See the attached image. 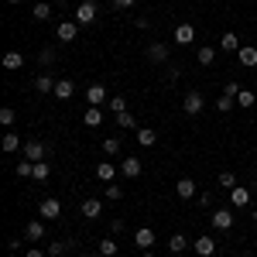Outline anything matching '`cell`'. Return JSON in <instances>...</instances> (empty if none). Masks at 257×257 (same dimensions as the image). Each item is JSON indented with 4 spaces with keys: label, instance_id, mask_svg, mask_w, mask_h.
Segmentation results:
<instances>
[{
    "label": "cell",
    "instance_id": "3",
    "mask_svg": "<svg viewBox=\"0 0 257 257\" xmlns=\"http://www.w3.org/2000/svg\"><path fill=\"white\" fill-rule=\"evenodd\" d=\"M76 35H79V21H59V28H55V38L59 41H76Z\"/></svg>",
    "mask_w": 257,
    "mask_h": 257
},
{
    "label": "cell",
    "instance_id": "26",
    "mask_svg": "<svg viewBox=\"0 0 257 257\" xmlns=\"http://www.w3.org/2000/svg\"><path fill=\"white\" fill-rule=\"evenodd\" d=\"M99 257H117L120 254V247H117V240H99Z\"/></svg>",
    "mask_w": 257,
    "mask_h": 257
},
{
    "label": "cell",
    "instance_id": "43",
    "mask_svg": "<svg viewBox=\"0 0 257 257\" xmlns=\"http://www.w3.org/2000/svg\"><path fill=\"white\" fill-rule=\"evenodd\" d=\"M7 250H11V254H18V250H21V240L11 237V240H7Z\"/></svg>",
    "mask_w": 257,
    "mask_h": 257
},
{
    "label": "cell",
    "instance_id": "14",
    "mask_svg": "<svg viewBox=\"0 0 257 257\" xmlns=\"http://www.w3.org/2000/svg\"><path fill=\"white\" fill-rule=\"evenodd\" d=\"M117 172H120V168L113 165V161H99V165H96V178H99V182H113Z\"/></svg>",
    "mask_w": 257,
    "mask_h": 257
},
{
    "label": "cell",
    "instance_id": "44",
    "mask_svg": "<svg viewBox=\"0 0 257 257\" xmlns=\"http://www.w3.org/2000/svg\"><path fill=\"white\" fill-rule=\"evenodd\" d=\"M24 257H48V250H41V247H31V250H28Z\"/></svg>",
    "mask_w": 257,
    "mask_h": 257
},
{
    "label": "cell",
    "instance_id": "25",
    "mask_svg": "<svg viewBox=\"0 0 257 257\" xmlns=\"http://www.w3.org/2000/svg\"><path fill=\"white\" fill-rule=\"evenodd\" d=\"M55 82L59 79H52V76H35V89L38 93H55Z\"/></svg>",
    "mask_w": 257,
    "mask_h": 257
},
{
    "label": "cell",
    "instance_id": "22",
    "mask_svg": "<svg viewBox=\"0 0 257 257\" xmlns=\"http://www.w3.org/2000/svg\"><path fill=\"white\" fill-rule=\"evenodd\" d=\"M219 48H223V52H240L243 45H240V38L233 35V31H226V35L219 38Z\"/></svg>",
    "mask_w": 257,
    "mask_h": 257
},
{
    "label": "cell",
    "instance_id": "5",
    "mask_svg": "<svg viewBox=\"0 0 257 257\" xmlns=\"http://www.w3.org/2000/svg\"><path fill=\"white\" fill-rule=\"evenodd\" d=\"M86 103H89V106H103V103H110L106 86H103V82H93V86L86 89Z\"/></svg>",
    "mask_w": 257,
    "mask_h": 257
},
{
    "label": "cell",
    "instance_id": "31",
    "mask_svg": "<svg viewBox=\"0 0 257 257\" xmlns=\"http://www.w3.org/2000/svg\"><path fill=\"white\" fill-rule=\"evenodd\" d=\"M31 14H35L38 21H48V18H52V4H48V0H41V4H35V11H31Z\"/></svg>",
    "mask_w": 257,
    "mask_h": 257
},
{
    "label": "cell",
    "instance_id": "13",
    "mask_svg": "<svg viewBox=\"0 0 257 257\" xmlns=\"http://www.w3.org/2000/svg\"><path fill=\"white\" fill-rule=\"evenodd\" d=\"M79 213L86 219H96V216H103V202H99V199H86V202L79 206Z\"/></svg>",
    "mask_w": 257,
    "mask_h": 257
},
{
    "label": "cell",
    "instance_id": "41",
    "mask_svg": "<svg viewBox=\"0 0 257 257\" xmlns=\"http://www.w3.org/2000/svg\"><path fill=\"white\" fill-rule=\"evenodd\" d=\"M223 93H226V96H233V99H237V96H240V82H226V86H223Z\"/></svg>",
    "mask_w": 257,
    "mask_h": 257
},
{
    "label": "cell",
    "instance_id": "28",
    "mask_svg": "<svg viewBox=\"0 0 257 257\" xmlns=\"http://www.w3.org/2000/svg\"><path fill=\"white\" fill-rule=\"evenodd\" d=\"M196 59H199V65H213V62H216V48H213V45H209V48H199Z\"/></svg>",
    "mask_w": 257,
    "mask_h": 257
},
{
    "label": "cell",
    "instance_id": "37",
    "mask_svg": "<svg viewBox=\"0 0 257 257\" xmlns=\"http://www.w3.org/2000/svg\"><path fill=\"white\" fill-rule=\"evenodd\" d=\"M106 106H110V110H113V117H117V113H123V110H127V99H123V96H110V103H106Z\"/></svg>",
    "mask_w": 257,
    "mask_h": 257
},
{
    "label": "cell",
    "instance_id": "19",
    "mask_svg": "<svg viewBox=\"0 0 257 257\" xmlns=\"http://www.w3.org/2000/svg\"><path fill=\"white\" fill-rule=\"evenodd\" d=\"M4 69H7V72L24 69V55H21V52H7V55H4Z\"/></svg>",
    "mask_w": 257,
    "mask_h": 257
},
{
    "label": "cell",
    "instance_id": "35",
    "mask_svg": "<svg viewBox=\"0 0 257 257\" xmlns=\"http://www.w3.org/2000/svg\"><path fill=\"white\" fill-rule=\"evenodd\" d=\"M233 106H237V99H233V96H226V93H223V96L216 99V110H219V113H230Z\"/></svg>",
    "mask_w": 257,
    "mask_h": 257
},
{
    "label": "cell",
    "instance_id": "34",
    "mask_svg": "<svg viewBox=\"0 0 257 257\" xmlns=\"http://www.w3.org/2000/svg\"><path fill=\"white\" fill-rule=\"evenodd\" d=\"M14 120H18V110H14V106H4V110H0V123H4V127H14Z\"/></svg>",
    "mask_w": 257,
    "mask_h": 257
},
{
    "label": "cell",
    "instance_id": "11",
    "mask_svg": "<svg viewBox=\"0 0 257 257\" xmlns=\"http://www.w3.org/2000/svg\"><path fill=\"white\" fill-rule=\"evenodd\" d=\"M230 202H233L237 209H247V206H250V189H243V185L230 189Z\"/></svg>",
    "mask_w": 257,
    "mask_h": 257
},
{
    "label": "cell",
    "instance_id": "15",
    "mask_svg": "<svg viewBox=\"0 0 257 257\" xmlns=\"http://www.w3.org/2000/svg\"><path fill=\"white\" fill-rule=\"evenodd\" d=\"M209 216H213V226H216V230H230V226H233V213H230V209H216V213H209Z\"/></svg>",
    "mask_w": 257,
    "mask_h": 257
},
{
    "label": "cell",
    "instance_id": "16",
    "mask_svg": "<svg viewBox=\"0 0 257 257\" xmlns=\"http://www.w3.org/2000/svg\"><path fill=\"white\" fill-rule=\"evenodd\" d=\"M175 196L178 199H192L196 196V182H192V178H178L175 182Z\"/></svg>",
    "mask_w": 257,
    "mask_h": 257
},
{
    "label": "cell",
    "instance_id": "42",
    "mask_svg": "<svg viewBox=\"0 0 257 257\" xmlns=\"http://www.w3.org/2000/svg\"><path fill=\"white\" fill-rule=\"evenodd\" d=\"M110 4H113V7H120V11H131L138 0H110Z\"/></svg>",
    "mask_w": 257,
    "mask_h": 257
},
{
    "label": "cell",
    "instance_id": "1",
    "mask_svg": "<svg viewBox=\"0 0 257 257\" xmlns=\"http://www.w3.org/2000/svg\"><path fill=\"white\" fill-rule=\"evenodd\" d=\"M96 14H99L96 4H93V0H82L79 7H76V21H79V28H89V24H96Z\"/></svg>",
    "mask_w": 257,
    "mask_h": 257
},
{
    "label": "cell",
    "instance_id": "23",
    "mask_svg": "<svg viewBox=\"0 0 257 257\" xmlns=\"http://www.w3.org/2000/svg\"><path fill=\"white\" fill-rule=\"evenodd\" d=\"M72 93H76V82H72V79H59V82H55V96H59V99H69Z\"/></svg>",
    "mask_w": 257,
    "mask_h": 257
},
{
    "label": "cell",
    "instance_id": "18",
    "mask_svg": "<svg viewBox=\"0 0 257 257\" xmlns=\"http://www.w3.org/2000/svg\"><path fill=\"white\" fill-rule=\"evenodd\" d=\"M138 144H141V148H155V144H158V131L141 127V131H138Z\"/></svg>",
    "mask_w": 257,
    "mask_h": 257
},
{
    "label": "cell",
    "instance_id": "45",
    "mask_svg": "<svg viewBox=\"0 0 257 257\" xmlns=\"http://www.w3.org/2000/svg\"><path fill=\"white\" fill-rule=\"evenodd\" d=\"M141 257H155V254H151V250H144V254H141Z\"/></svg>",
    "mask_w": 257,
    "mask_h": 257
},
{
    "label": "cell",
    "instance_id": "29",
    "mask_svg": "<svg viewBox=\"0 0 257 257\" xmlns=\"http://www.w3.org/2000/svg\"><path fill=\"white\" fill-rule=\"evenodd\" d=\"M254 103H257V96L250 93V89H240V96H237V106H240V110H250Z\"/></svg>",
    "mask_w": 257,
    "mask_h": 257
},
{
    "label": "cell",
    "instance_id": "12",
    "mask_svg": "<svg viewBox=\"0 0 257 257\" xmlns=\"http://www.w3.org/2000/svg\"><path fill=\"white\" fill-rule=\"evenodd\" d=\"M192 247H196L199 257H213V254H216V240H213V237H196Z\"/></svg>",
    "mask_w": 257,
    "mask_h": 257
},
{
    "label": "cell",
    "instance_id": "7",
    "mask_svg": "<svg viewBox=\"0 0 257 257\" xmlns=\"http://www.w3.org/2000/svg\"><path fill=\"white\" fill-rule=\"evenodd\" d=\"M134 243H138L141 250H151V247L158 243V237H155V230H151V226H141L138 233H134Z\"/></svg>",
    "mask_w": 257,
    "mask_h": 257
},
{
    "label": "cell",
    "instance_id": "27",
    "mask_svg": "<svg viewBox=\"0 0 257 257\" xmlns=\"http://www.w3.org/2000/svg\"><path fill=\"white\" fill-rule=\"evenodd\" d=\"M69 247H72V240H52L48 243V257H62Z\"/></svg>",
    "mask_w": 257,
    "mask_h": 257
},
{
    "label": "cell",
    "instance_id": "4",
    "mask_svg": "<svg viewBox=\"0 0 257 257\" xmlns=\"http://www.w3.org/2000/svg\"><path fill=\"white\" fill-rule=\"evenodd\" d=\"M38 216L48 219V223H52V219H59V216H62V202H59V199H41Z\"/></svg>",
    "mask_w": 257,
    "mask_h": 257
},
{
    "label": "cell",
    "instance_id": "48",
    "mask_svg": "<svg viewBox=\"0 0 257 257\" xmlns=\"http://www.w3.org/2000/svg\"><path fill=\"white\" fill-rule=\"evenodd\" d=\"M7 4H21V0H7Z\"/></svg>",
    "mask_w": 257,
    "mask_h": 257
},
{
    "label": "cell",
    "instance_id": "38",
    "mask_svg": "<svg viewBox=\"0 0 257 257\" xmlns=\"http://www.w3.org/2000/svg\"><path fill=\"white\" fill-rule=\"evenodd\" d=\"M219 185L223 189H237V175L233 172H219Z\"/></svg>",
    "mask_w": 257,
    "mask_h": 257
},
{
    "label": "cell",
    "instance_id": "32",
    "mask_svg": "<svg viewBox=\"0 0 257 257\" xmlns=\"http://www.w3.org/2000/svg\"><path fill=\"white\" fill-rule=\"evenodd\" d=\"M117 127H123V131L131 127V131H134V127H138V120H134V113H131V110H123V113H117Z\"/></svg>",
    "mask_w": 257,
    "mask_h": 257
},
{
    "label": "cell",
    "instance_id": "21",
    "mask_svg": "<svg viewBox=\"0 0 257 257\" xmlns=\"http://www.w3.org/2000/svg\"><path fill=\"white\" fill-rule=\"evenodd\" d=\"M24 240H45V223H41V219L28 223V226H24Z\"/></svg>",
    "mask_w": 257,
    "mask_h": 257
},
{
    "label": "cell",
    "instance_id": "49",
    "mask_svg": "<svg viewBox=\"0 0 257 257\" xmlns=\"http://www.w3.org/2000/svg\"><path fill=\"white\" fill-rule=\"evenodd\" d=\"M79 257H93V254H79Z\"/></svg>",
    "mask_w": 257,
    "mask_h": 257
},
{
    "label": "cell",
    "instance_id": "30",
    "mask_svg": "<svg viewBox=\"0 0 257 257\" xmlns=\"http://www.w3.org/2000/svg\"><path fill=\"white\" fill-rule=\"evenodd\" d=\"M48 175H52V165H48V161H35V175L31 178H35V182H45Z\"/></svg>",
    "mask_w": 257,
    "mask_h": 257
},
{
    "label": "cell",
    "instance_id": "9",
    "mask_svg": "<svg viewBox=\"0 0 257 257\" xmlns=\"http://www.w3.org/2000/svg\"><path fill=\"white\" fill-rule=\"evenodd\" d=\"M148 62H155V65L168 62V45H161V41H151V45H148Z\"/></svg>",
    "mask_w": 257,
    "mask_h": 257
},
{
    "label": "cell",
    "instance_id": "39",
    "mask_svg": "<svg viewBox=\"0 0 257 257\" xmlns=\"http://www.w3.org/2000/svg\"><path fill=\"white\" fill-rule=\"evenodd\" d=\"M38 62H41V65H52V62H55V52H52V48H41V52H38Z\"/></svg>",
    "mask_w": 257,
    "mask_h": 257
},
{
    "label": "cell",
    "instance_id": "20",
    "mask_svg": "<svg viewBox=\"0 0 257 257\" xmlns=\"http://www.w3.org/2000/svg\"><path fill=\"white\" fill-rule=\"evenodd\" d=\"M82 123H86V127H99V123H103V110H99V106H86Z\"/></svg>",
    "mask_w": 257,
    "mask_h": 257
},
{
    "label": "cell",
    "instance_id": "17",
    "mask_svg": "<svg viewBox=\"0 0 257 257\" xmlns=\"http://www.w3.org/2000/svg\"><path fill=\"white\" fill-rule=\"evenodd\" d=\"M237 59H240V65H243V69H254V65H257V48L243 45V48L237 52Z\"/></svg>",
    "mask_w": 257,
    "mask_h": 257
},
{
    "label": "cell",
    "instance_id": "24",
    "mask_svg": "<svg viewBox=\"0 0 257 257\" xmlns=\"http://www.w3.org/2000/svg\"><path fill=\"white\" fill-rule=\"evenodd\" d=\"M0 148H4L7 155H11V151H21V138L14 134V131H7V134H4V141H0Z\"/></svg>",
    "mask_w": 257,
    "mask_h": 257
},
{
    "label": "cell",
    "instance_id": "36",
    "mask_svg": "<svg viewBox=\"0 0 257 257\" xmlns=\"http://www.w3.org/2000/svg\"><path fill=\"white\" fill-rule=\"evenodd\" d=\"M103 155H110V158L120 155V138H106L103 141Z\"/></svg>",
    "mask_w": 257,
    "mask_h": 257
},
{
    "label": "cell",
    "instance_id": "50",
    "mask_svg": "<svg viewBox=\"0 0 257 257\" xmlns=\"http://www.w3.org/2000/svg\"><path fill=\"white\" fill-rule=\"evenodd\" d=\"M172 257H185V254H172Z\"/></svg>",
    "mask_w": 257,
    "mask_h": 257
},
{
    "label": "cell",
    "instance_id": "40",
    "mask_svg": "<svg viewBox=\"0 0 257 257\" xmlns=\"http://www.w3.org/2000/svg\"><path fill=\"white\" fill-rule=\"evenodd\" d=\"M120 196H123V189H120V185H110V182H106V199H113V202H117Z\"/></svg>",
    "mask_w": 257,
    "mask_h": 257
},
{
    "label": "cell",
    "instance_id": "8",
    "mask_svg": "<svg viewBox=\"0 0 257 257\" xmlns=\"http://www.w3.org/2000/svg\"><path fill=\"white\" fill-rule=\"evenodd\" d=\"M192 41H196V28H192L189 21H185V24H178V28H175V45L185 48V45H192Z\"/></svg>",
    "mask_w": 257,
    "mask_h": 257
},
{
    "label": "cell",
    "instance_id": "46",
    "mask_svg": "<svg viewBox=\"0 0 257 257\" xmlns=\"http://www.w3.org/2000/svg\"><path fill=\"white\" fill-rule=\"evenodd\" d=\"M250 216H254V223H257V206H254V213H250Z\"/></svg>",
    "mask_w": 257,
    "mask_h": 257
},
{
    "label": "cell",
    "instance_id": "33",
    "mask_svg": "<svg viewBox=\"0 0 257 257\" xmlns=\"http://www.w3.org/2000/svg\"><path fill=\"white\" fill-rule=\"evenodd\" d=\"M168 250H172V254H185V237H182V233L168 237Z\"/></svg>",
    "mask_w": 257,
    "mask_h": 257
},
{
    "label": "cell",
    "instance_id": "10",
    "mask_svg": "<svg viewBox=\"0 0 257 257\" xmlns=\"http://www.w3.org/2000/svg\"><path fill=\"white\" fill-rule=\"evenodd\" d=\"M141 172H144V165H141V158H123V161H120V175H127V178H138Z\"/></svg>",
    "mask_w": 257,
    "mask_h": 257
},
{
    "label": "cell",
    "instance_id": "2",
    "mask_svg": "<svg viewBox=\"0 0 257 257\" xmlns=\"http://www.w3.org/2000/svg\"><path fill=\"white\" fill-rule=\"evenodd\" d=\"M202 106H206V99H202V93H185V99H182V110L189 113V117H196V113H202Z\"/></svg>",
    "mask_w": 257,
    "mask_h": 257
},
{
    "label": "cell",
    "instance_id": "47",
    "mask_svg": "<svg viewBox=\"0 0 257 257\" xmlns=\"http://www.w3.org/2000/svg\"><path fill=\"white\" fill-rule=\"evenodd\" d=\"M52 4H69V0H52Z\"/></svg>",
    "mask_w": 257,
    "mask_h": 257
},
{
    "label": "cell",
    "instance_id": "6",
    "mask_svg": "<svg viewBox=\"0 0 257 257\" xmlns=\"http://www.w3.org/2000/svg\"><path fill=\"white\" fill-rule=\"evenodd\" d=\"M24 158L28 161H45L48 158V148H45L41 141H28V144H24Z\"/></svg>",
    "mask_w": 257,
    "mask_h": 257
}]
</instances>
